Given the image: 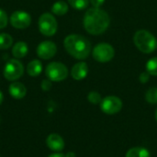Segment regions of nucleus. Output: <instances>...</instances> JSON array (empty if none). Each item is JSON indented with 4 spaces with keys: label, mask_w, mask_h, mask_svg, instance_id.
Returning a JSON list of instances; mask_svg holds the SVG:
<instances>
[{
    "label": "nucleus",
    "mask_w": 157,
    "mask_h": 157,
    "mask_svg": "<svg viewBox=\"0 0 157 157\" xmlns=\"http://www.w3.org/2000/svg\"><path fill=\"white\" fill-rule=\"evenodd\" d=\"M145 100L151 105L157 104V87L150 88L145 93Z\"/></svg>",
    "instance_id": "21"
},
{
    "label": "nucleus",
    "mask_w": 157,
    "mask_h": 157,
    "mask_svg": "<svg viewBox=\"0 0 157 157\" xmlns=\"http://www.w3.org/2000/svg\"><path fill=\"white\" fill-rule=\"evenodd\" d=\"M155 119H156V121H157V108H156V110H155Z\"/></svg>",
    "instance_id": "30"
},
{
    "label": "nucleus",
    "mask_w": 157,
    "mask_h": 157,
    "mask_svg": "<svg viewBox=\"0 0 157 157\" xmlns=\"http://www.w3.org/2000/svg\"><path fill=\"white\" fill-rule=\"evenodd\" d=\"M24 73V67L23 64L17 58L9 59L3 70V75L6 80L8 81H17L19 78L23 76Z\"/></svg>",
    "instance_id": "6"
},
{
    "label": "nucleus",
    "mask_w": 157,
    "mask_h": 157,
    "mask_svg": "<svg viewBox=\"0 0 157 157\" xmlns=\"http://www.w3.org/2000/svg\"><path fill=\"white\" fill-rule=\"evenodd\" d=\"M83 24L85 30L92 35L104 33L109 27L110 18L105 10L100 7L88 8L84 16Z\"/></svg>",
    "instance_id": "1"
},
{
    "label": "nucleus",
    "mask_w": 157,
    "mask_h": 157,
    "mask_svg": "<svg viewBox=\"0 0 157 157\" xmlns=\"http://www.w3.org/2000/svg\"><path fill=\"white\" fill-rule=\"evenodd\" d=\"M9 22L11 26L14 27L15 29H27L31 24V17L26 11L16 10L11 14L9 18Z\"/></svg>",
    "instance_id": "9"
},
{
    "label": "nucleus",
    "mask_w": 157,
    "mask_h": 157,
    "mask_svg": "<svg viewBox=\"0 0 157 157\" xmlns=\"http://www.w3.org/2000/svg\"><path fill=\"white\" fill-rule=\"evenodd\" d=\"M63 46L66 52L75 59L84 60L91 53V43L80 34H69L64 38Z\"/></svg>",
    "instance_id": "2"
},
{
    "label": "nucleus",
    "mask_w": 157,
    "mask_h": 157,
    "mask_svg": "<svg viewBox=\"0 0 157 157\" xmlns=\"http://www.w3.org/2000/svg\"><path fill=\"white\" fill-rule=\"evenodd\" d=\"M65 156L66 157H75V154H74V153L70 152V153H68V154H67Z\"/></svg>",
    "instance_id": "29"
},
{
    "label": "nucleus",
    "mask_w": 157,
    "mask_h": 157,
    "mask_svg": "<svg viewBox=\"0 0 157 157\" xmlns=\"http://www.w3.org/2000/svg\"><path fill=\"white\" fill-rule=\"evenodd\" d=\"M8 93L11 95V97H13L14 99H23L26 94H27V88L26 86L19 82V81H13L9 87H8Z\"/></svg>",
    "instance_id": "13"
},
{
    "label": "nucleus",
    "mask_w": 157,
    "mask_h": 157,
    "mask_svg": "<svg viewBox=\"0 0 157 157\" xmlns=\"http://www.w3.org/2000/svg\"><path fill=\"white\" fill-rule=\"evenodd\" d=\"M146 71L151 76H157V56L152 57L146 63Z\"/></svg>",
    "instance_id": "20"
},
{
    "label": "nucleus",
    "mask_w": 157,
    "mask_h": 157,
    "mask_svg": "<svg viewBox=\"0 0 157 157\" xmlns=\"http://www.w3.org/2000/svg\"><path fill=\"white\" fill-rule=\"evenodd\" d=\"M100 108L107 115H115L122 108V101L115 95H109L102 99Z\"/></svg>",
    "instance_id": "8"
},
{
    "label": "nucleus",
    "mask_w": 157,
    "mask_h": 157,
    "mask_svg": "<svg viewBox=\"0 0 157 157\" xmlns=\"http://www.w3.org/2000/svg\"><path fill=\"white\" fill-rule=\"evenodd\" d=\"M52 84V81L49 80V79H46V80H42V81L40 82V88L42 91L44 92H48L51 90Z\"/></svg>",
    "instance_id": "24"
},
{
    "label": "nucleus",
    "mask_w": 157,
    "mask_h": 157,
    "mask_svg": "<svg viewBox=\"0 0 157 157\" xmlns=\"http://www.w3.org/2000/svg\"><path fill=\"white\" fill-rule=\"evenodd\" d=\"M115 50L113 46L108 43H98L92 50L93 58L99 63H108L113 59Z\"/></svg>",
    "instance_id": "7"
},
{
    "label": "nucleus",
    "mask_w": 157,
    "mask_h": 157,
    "mask_svg": "<svg viewBox=\"0 0 157 157\" xmlns=\"http://www.w3.org/2000/svg\"><path fill=\"white\" fill-rule=\"evenodd\" d=\"M46 144L48 148L53 152H61L64 148V141L59 134L52 133L46 139Z\"/></svg>",
    "instance_id": "11"
},
{
    "label": "nucleus",
    "mask_w": 157,
    "mask_h": 157,
    "mask_svg": "<svg viewBox=\"0 0 157 157\" xmlns=\"http://www.w3.org/2000/svg\"><path fill=\"white\" fill-rule=\"evenodd\" d=\"M68 4L76 10H84L87 8L89 0H67Z\"/></svg>",
    "instance_id": "19"
},
{
    "label": "nucleus",
    "mask_w": 157,
    "mask_h": 157,
    "mask_svg": "<svg viewBox=\"0 0 157 157\" xmlns=\"http://www.w3.org/2000/svg\"><path fill=\"white\" fill-rule=\"evenodd\" d=\"M13 45V38L6 32L0 33V50H6Z\"/></svg>",
    "instance_id": "18"
},
{
    "label": "nucleus",
    "mask_w": 157,
    "mask_h": 157,
    "mask_svg": "<svg viewBox=\"0 0 157 157\" xmlns=\"http://www.w3.org/2000/svg\"><path fill=\"white\" fill-rule=\"evenodd\" d=\"M45 75L47 79L54 82L64 81L68 77L67 67L61 62H51L45 68Z\"/></svg>",
    "instance_id": "5"
},
{
    "label": "nucleus",
    "mask_w": 157,
    "mask_h": 157,
    "mask_svg": "<svg viewBox=\"0 0 157 157\" xmlns=\"http://www.w3.org/2000/svg\"><path fill=\"white\" fill-rule=\"evenodd\" d=\"M87 100L92 105H100V103L102 101V97H101L100 93H98V92L92 91L88 93Z\"/></svg>",
    "instance_id": "22"
},
{
    "label": "nucleus",
    "mask_w": 157,
    "mask_h": 157,
    "mask_svg": "<svg viewBox=\"0 0 157 157\" xmlns=\"http://www.w3.org/2000/svg\"><path fill=\"white\" fill-rule=\"evenodd\" d=\"M150 76H151V75H150L147 71H145V72H142V73L140 74V77H139V81H140V82H141V83H143V84L146 83V82L149 81Z\"/></svg>",
    "instance_id": "25"
},
{
    "label": "nucleus",
    "mask_w": 157,
    "mask_h": 157,
    "mask_svg": "<svg viewBox=\"0 0 157 157\" xmlns=\"http://www.w3.org/2000/svg\"><path fill=\"white\" fill-rule=\"evenodd\" d=\"M135 46L144 54H151L157 48L156 38L147 30H138L133 35Z\"/></svg>",
    "instance_id": "3"
},
{
    "label": "nucleus",
    "mask_w": 157,
    "mask_h": 157,
    "mask_svg": "<svg viewBox=\"0 0 157 157\" xmlns=\"http://www.w3.org/2000/svg\"><path fill=\"white\" fill-rule=\"evenodd\" d=\"M105 0H89V3L93 6V7H100L104 4Z\"/></svg>",
    "instance_id": "26"
},
{
    "label": "nucleus",
    "mask_w": 157,
    "mask_h": 157,
    "mask_svg": "<svg viewBox=\"0 0 157 157\" xmlns=\"http://www.w3.org/2000/svg\"><path fill=\"white\" fill-rule=\"evenodd\" d=\"M48 157H66L63 154H61V153H55V154H52L51 155H49Z\"/></svg>",
    "instance_id": "27"
},
{
    "label": "nucleus",
    "mask_w": 157,
    "mask_h": 157,
    "mask_svg": "<svg viewBox=\"0 0 157 157\" xmlns=\"http://www.w3.org/2000/svg\"><path fill=\"white\" fill-rule=\"evenodd\" d=\"M69 6L65 1H56L52 6V13L55 16H63L68 12Z\"/></svg>",
    "instance_id": "16"
},
{
    "label": "nucleus",
    "mask_w": 157,
    "mask_h": 157,
    "mask_svg": "<svg viewBox=\"0 0 157 157\" xmlns=\"http://www.w3.org/2000/svg\"><path fill=\"white\" fill-rule=\"evenodd\" d=\"M38 26L40 32L47 37L54 35L58 29V23L55 17L49 12L41 14L38 20Z\"/></svg>",
    "instance_id": "4"
},
{
    "label": "nucleus",
    "mask_w": 157,
    "mask_h": 157,
    "mask_svg": "<svg viewBox=\"0 0 157 157\" xmlns=\"http://www.w3.org/2000/svg\"><path fill=\"white\" fill-rule=\"evenodd\" d=\"M7 23H8L7 14L4 9L0 8V30L5 29L7 26Z\"/></svg>",
    "instance_id": "23"
},
{
    "label": "nucleus",
    "mask_w": 157,
    "mask_h": 157,
    "mask_svg": "<svg viewBox=\"0 0 157 157\" xmlns=\"http://www.w3.org/2000/svg\"><path fill=\"white\" fill-rule=\"evenodd\" d=\"M125 157H151L149 151L144 147H134L130 149Z\"/></svg>",
    "instance_id": "17"
},
{
    "label": "nucleus",
    "mask_w": 157,
    "mask_h": 157,
    "mask_svg": "<svg viewBox=\"0 0 157 157\" xmlns=\"http://www.w3.org/2000/svg\"><path fill=\"white\" fill-rule=\"evenodd\" d=\"M29 52V46L27 44V43L23 42V41H19L17 42L13 46H12V56H14V58L17 59H20L23 58L24 56H27Z\"/></svg>",
    "instance_id": "14"
},
{
    "label": "nucleus",
    "mask_w": 157,
    "mask_h": 157,
    "mask_svg": "<svg viewBox=\"0 0 157 157\" xmlns=\"http://www.w3.org/2000/svg\"><path fill=\"white\" fill-rule=\"evenodd\" d=\"M37 56L39 58L48 60L52 58L57 53V46L52 41H43L39 43L36 49Z\"/></svg>",
    "instance_id": "10"
},
{
    "label": "nucleus",
    "mask_w": 157,
    "mask_h": 157,
    "mask_svg": "<svg viewBox=\"0 0 157 157\" xmlns=\"http://www.w3.org/2000/svg\"><path fill=\"white\" fill-rule=\"evenodd\" d=\"M27 73L30 77H38L42 72V63L40 60L33 59L27 65L26 68Z\"/></svg>",
    "instance_id": "15"
},
{
    "label": "nucleus",
    "mask_w": 157,
    "mask_h": 157,
    "mask_svg": "<svg viewBox=\"0 0 157 157\" xmlns=\"http://www.w3.org/2000/svg\"><path fill=\"white\" fill-rule=\"evenodd\" d=\"M88 74V66L86 62L80 61L75 64L71 69V76L75 81H82Z\"/></svg>",
    "instance_id": "12"
},
{
    "label": "nucleus",
    "mask_w": 157,
    "mask_h": 157,
    "mask_svg": "<svg viewBox=\"0 0 157 157\" xmlns=\"http://www.w3.org/2000/svg\"><path fill=\"white\" fill-rule=\"evenodd\" d=\"M3 101H4V94H3V93L0 91V105L3 103Z\"/></svg>",
    "instance_id": "28"
}]
</instances>
